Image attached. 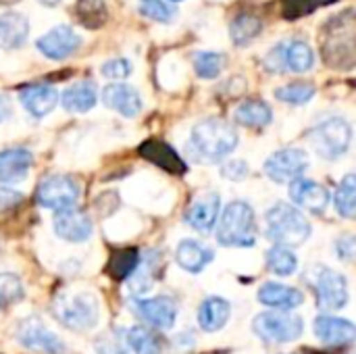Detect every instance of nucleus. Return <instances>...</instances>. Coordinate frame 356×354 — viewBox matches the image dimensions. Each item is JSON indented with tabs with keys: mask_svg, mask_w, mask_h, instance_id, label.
Here are the masks:
<instances>
[{
	"mask_svg": "<svg viewBox=\"0 0 356 354\" xmlns=\"http://www.w3.org/2000/svg\"><path fill=\"white\" fill-rule=\"evenodd\" d=\"M238 146V134L234 125L223 119H204L194 125L186 150L194 163L215 165L227 159Z\"/></svg>",
	"mask_w": 356,
	"mask_h": 354,
	"instance_id": "f257e3e1",
	"label": "nucleus"
},
{
	"mask_svg": "<svg viewBox=\"0 0 356 354\" xmlns=\"http://www.w3.org/2000/svg\"><path fill=\"white\" fill-rule=\"evenodd\" d=\"M217 242L229 248H250L257 242V215L244 200H234L217 219Z\"/></svg>",
	"mask_w": 356,
	"mask_h": 354,
	"instance_id": "f03ea898",
	"label": "nucleus"
},
{
	"mask_svg": "<svg viewBox=\"0 0 356 354\" xmlns=\"http://www.w3.org/2000/svg\"><path fill=\"white\" fill-rule=\"evenodd\" d=\"M265 223H267V238L288 248L300 246L311 238L309 219L288 202L273 204L265 215Z\"/></svg>",
	"mask_w": 356,
	"mask_h": 354,
	"instance_id": "7ed1b4c3",
	"label": "nucleus"
},
{
	"mask_svg": "<svg viewBox=\"0 0 356 354\" xmlns=\"http://www.w3.org/2000/svg\"><path fill=\"white\" fill-rule=\"evenodd\" d=\"M52 315L60 325L73 332H86L98 323L100 311L92 292H60L52 300Z\"/></svg>",
	"mask_w": 356,
	"mask_h": 354,
	"instance_id": "20e7f679",
	"label": "nucleus"
},
{
	"mask_svg": "<svg viewBox=\"0 0 356 354\" xmlns=\"http://www.w3.org/2000/svg\"><path fill=\"white\" fill-rule=\"evenodd\" d=\"M355 13L346 10L327 23L321 48L325 63L338 69H350L355 65Z\"/></svg>",
	"mask_w": 356,
	"mask_h": 354,
	"instance_id": "39448f33",
	"label": "nucleus"
},
{
	"mask_svg": "<svg viewBox=\"0 0 356 354\" xmlns=\"http://www.w3.org/2000/svg\"><path fill=\"white\" fill-rule=\"evenodd\" d=\"M353 142V127L344 117H330L317 123L311 131V144L315 152L325 161H338L344 156Z\"/></svg>",
	"mask_w": 356,
	"mask_h": 354,
	"instance_id": "423d86ee",
	"label": "nucleus"
},
{
	"mask_svg": "<svg viewBox=\"0 0 356 354\" xmlns=\"http://www.w3.org/2000/svg\"><path fill=\"white\" fill-rule=\"evenodd\" d=\"M305 280L315 292V298L321 311H340L346 307L348 282L342 273L323 265H315L313 269H309Z\"/></svg>",
	"mask_w": 356,
	"mask_h": 354,
	"instance_id": "0eeeda50",
	"label": "nucleus"
},
{
	"mask_svg": "<svg viewBox=\"0 0 356 354\" xmlns=\"http://www.w3.org/2000/svg\"><path fill=\"white\" fill-rule=\"evenodd\" d=\"M305 323L300 315L290 311H267L252 319V332L265 344H288L302 336Z\"/></svg>",
	"mask_w": 356,
	"mask_h": 354,
	"instance_id": "6e6552de",
	"label": "nucleus"
},
{
	"mask_svg": "<svg viewBox=\"0 0 356 354\" xmlns=\"http://www.w3.org/2000/svg\"><path fill=\"white\" fill-rule=\"evenodd\" d=\"M315 65L313 48L298 38L275 44L265 56V67L271 73H307Z\"/></svg>",
	"mask_w": 356,
	"mask_h": 354,
	"instance_id": "1a4fd4ad",
	"label": "nucleus"
},
{
	"mask_svg": "<svg viewBox=\"0 0 356 354\" xmlns=\"http://www.w3.org/2000/svg\"><path fill=\"white\" fill-rule=\"evenodd\" d=\"M81 194L79 182L71 175H48L35 190V202L44 209L60 211L77 204Z\"/></svg>",
	"mask_w": 356,
	"mask_h": 354,
	"instance_id": "9d476101",
	"label": "nucleus"
},
{
	"mask_svg": "<svg viewBox=\"0 0 356 354\" xmlns=\"http://www.w3.org/2000/svg\"><path fill=\"white\" fill-rule=\"evenodd\" d=\"M17 342L38 354H65V344L63 340L52 334L38 317H27L17 325Z\"/></svg>",
	"mask_w": 356,
	"mask_h": 354,
	"instance_id": "9b49d317",
	"label": "nucleus"
},
{
	"mask_svg": "<svg viewBox=\"0 0 356 354\" xmlns=\"http://www.w3.org/2000/svg\"><path fill=\"white\" fill-rule=\"evenodd\" d=\"M309 169V156L300 148H282L265 161V175L275 184H290Z\"/></svg>",
	"mask_w": 356,
	"mask_h": 354,
	"instance_id": "f8f14e48",
	"label": "nucleus"
},
{
	"mask_svg": "<svg viewBox=\"0 0 356 354\" xmlns=\"http://www.w3.org/2000/svg\"><path fill=\"white\" fill-rule=\"evenodd\" d=\"M131 311L154 330H169L177 319V303L171 296L136 298L131 300Z\"/></svg>",
	"mask_w": 356,
	"mask_h": 354,
	"instance_id": "ddd939ff",
	"label": "nucleus"
},
{
	"mask_svg": "<svg viewBox=\"0 0 356 354\" xmlns=\"http://www.w3.org/2000/svg\"><path fill=\"white\" fill-rule=\"evenodd\" d=\"M35 48L50 61H65L81 48V35L69 25H58L38 38Z\"/></svg>",
	"mask_w": 356,
	"mask_h": 354,
	"instance_id": "4468645a",
	"label": "nucleus"
},
{
	"mask_svg": "<svg viewBox=\"0 0 356 354\" xmlns=\"http://www.w3.org/2000/svg\"><path fill=\"white\" fill-rule=\"evenodd\" d=\"M54 234L60 240L67 242H86L92 236V219L86 211L79 207H67L60 211H54V221H52Z\"/></svg>",
	"mask_w": 356,
	"mask_h": 354,
	"instance_id": "2eb2a0df",
	"label": "nucleus"
},
{
	"mask_svg": "<svg viewBox=\"0 0 356 354\" xmlns=\"http://www.w3.org/2000/svg\"><path fill=\"white\" fill-rule=\"evenodd\" d=\"M288 192H290V200L294 204H298V207H302V209H307V211H311L315 215L325 213V209L330 204L327 188L317 184V182H313V179L298 177V179L290 182Z\"/></svg>",
	"mask_w": 356,
	"mask_h": 354,
	"instance_id": "dca6fc26",
	"label": "nucleus"
},
{
	"mask_svg": "<svg viewBox=\"0 0 356 354\" xmlns=\"http://www.w3.org/2000/svg\"><path fill=\"white\" fill-rule=\"evenodd\" d=\"M221 213V198L217 192H207L198 196L186 211V223L200 234H209Z\"/></svg>",
	"mask_w": 356,
	"mask_h": 354,
	"instance_id": "f3484780",
	"label": "nucleus"
},
{
	"mask_svg": "<svg viewBox=\"0 0 356 354\" xmlns=\"http://www.w3.org/2000/svg\"><path fill=\"white\" fill-rule=\"evenodd\" d=\"M315 334L325 346H350L355 342L356 330L348 319L334 315H319L315 319Z\"/></svg>",
	"mask_w": 356,
	"mask_h": 354,
	"instance_id": "a211bd4d",
	"label": "nucleus"
},
{
	"mask_svg": "<svg viewBox=\"0 0 356 354\" xmlns=\"http://www.w3.org/2000/svg\"><path fill=\"white\" fill-rule=\"evenodd\" d=\"M19 100H21V104L25 106V111H27L31 117L42 119V117H46L50 111L56 108L58 92H56V88L50 86V83H31V86L21 88Z\"/></svg>",
	"mask_w": 356,
	"mask_h": 354,
	"instance_id": "6ab92c4d",
	"label": "nucleus"
},
{
	"mask_svg": "<svg viewBox=\"0 0 356 354\" xmlns=\"http://www.w3.org/2000/svg\"><path fill=\"white\" fill-rule=\"evenodd\" d=\"M140 154L150 161L152 165H156L159 169L173 173V175H184L188 171V165L184 163V159L175 152V148H171L169 144L161 142V140H146L140 148Z\"/></svg>",
	"mask_w": 356,
	"mask_h": 354,
	"instance_id": "aec40b11",
	"label": "nucleus"
},
{
	"mask_svg": "<svg viewBox=\"0 0 356 354\" xmlns=\"http://www.w3.org/2000/svg\"><path fill=\"white\" fill-rule=\"evenodd\" d=\"M102 102L104 106L117 111L123 117H136L142 111V98L136 92V88L127 83H111L102 90Z\"/></svg>",
	"mask_w": 356,
	"mask_h": 354,
	"instance_id": "412c9836",
	"label": "nucleus"
},
{
	"mask_svg": "<svg viewBox=\"0 0 356 354\" xmlns=\"http://www.w3.org/2000/svg\"><path fill=\"white\" fill-rule=\"evenodd\" d=\"M33 156L27 148L0 150V184H17L27 177Z\"/></svg>",
	"mask_w": 356,
	"mask_h": 354,
	"instance_id": "4be33fe9",
	"label": "nucleus"
},
{
	"mask_svg": "<svg viewBox=\"0 0 356 354\" xmlns=\"http://www.w3.org/2000/svg\"><path fill=\"white\" fill-rule=\"evenodd\" d=\"M159 269H161V255L156 250H148V252L140 255L136 269L127 277V286H129L131 294L142 296L144 292H148L152 288L154 280H159L156 277Z\"/></svg>",
	"mask_w": 356,
	"mask_h": 354,
	"instance_id": "5701e85b",
	"label": "nucleus"
},
{
	"mask_svg": "<svg viewBox=\"0 0 356 354\" xmlns=\"http://www.w3.org/2000/svg\"><path fill=\"white\" fill-rule=\"evenodd\" d=\"M259 303H263L265 307H271V309L292 311L305 303V294L298 288H290V286H284L277 282H267L259 290Z\"/></svg>",
	"mask_w": 356,
	"mask_h": 354,
	"instance_id": "b1692460",
	"label": "nucleus"
},
{
	"mask_svg": "<svg viewBox=\"0 0 356 354\" xmlns=\"http://www.w3.org/2000/svg\"><path fill=\"white\" fill-rule=\"evenodd\" d=\"M29 35V21L25 15L8 10L0 15V48L17 50L25 44Z\"/></svg>",
	"mask_w": 356,
	"mask_h": 354,
	"instance_id": "393cba45",
	"label": "nucleus"
},
{
	"mask_svg": "<svg viewBox=\"0 0 356 354\" xmlns=\"http://www.w3.org/2000/svg\"><path fill=\"white\" fill-rule=\"evenodd\" d=\"M215 259V252L200 244L198 240H181L175 250L177 265L188 273H200L211 261Z\"/></svg>",
	"mask_w": 356,
	"mask_h": 354,
	"instance_id": "a878e982",
	"label": "nucleus"
},
{
	"mask_svg": "<svg viewBox=\"0 0 356 354\" xmlns=\"http://www.w3.org/2000/svg\"><path fill=\"white\" fill-rule=\"evenodd\" d=\"M232 315V307L225 298L221 296H209L202 300L200 309H198V325L204 332H219L225 328L227 319Z\"/></svg>",
	"mask_w": 356,
	"mask_h": 354,
	"instance_id": "bb28decb",
	"label": "nucleus"
},
{
	"mask_svg": "<svg viewBox=\"0 0 356 354\" xmlns=\"http://www.w3.org/2000/svg\"><path fill=\"white\" fill-rule=\"evenodd\" d=\"M98 92L92 81H79L75 86H69L60 96V102L69 113H88L90 108H94Z\"/></svg>",
	"mask_w": 356,
	"mask_h": 354,
	"instance_id": "cd10ccee",
	"label": "nucleus"
},
{
	"mask_svg": "<svg viewBox=\"0 0 356 354\" xmlns=\"http://www.w3.org/2000/svg\"><path fill=\"white\" fill-rule=\"evenodd\" d=\"M234 117H236V121L240 125L261 129V127H267L273 121V111L265 100H246V102L236 106Z\"/></svg>",
	"mask_w": 356,
	"mask_h": 354,
	"instance_id": "c85d7f7f",
	"label": "nucleus"
},
{
	"mask_svg": "<svg viewBox=\"0 0 356 354\" xmlns=\"http://www.w3.org/2000/svg\"><path fill=\"white\" fill-rule=\"evenodd\" d=\"M261 31H263V21L254 13H248V10L236 15L229 25V35L236 46L252 44L261 35Z\"/></svg>",
	"mask_w": 356,
	"mask_h": 354,
	"instance_id": "c756f323",
	"label": "nucleus"
},
{
	"mask_svg": "<svg viewBox=\"0 0 356 354\" xmlns=\"http://www.w3.org/2000/svg\"><path fill=\"white\" fill-rule=\"evenodd\" d=\"M127 344H129V351H134L136 354L163 353V340L156 334V330H150L144 325H136L127 330Z\"/></svg>",
	"mask_w": 356,
	"mask_h": 354,
	"instance_id": "7c9ffc66",
	"label": "nucleus"
},
{
	"mask_svg": "<svg viewBox=\"0 0 356 354\" xmlns=\"http://www.w3.org/2000/svg\"><path fill=\"white\" fill-rule=\"evenodd\" d=\"M75 15L79 23L88 29H98L106 23L108 19V8L106 0H77L75 4Z\"/></svg>",
	"mask_w": 356,
	"mask_h": 354,
	"instance_id": "2f4dec72",
	"label": "nucleus"
},
{
	"mask_svg": "<svg viewBox=\"0 0 356 354\" xmlns=\"http://www.w3.org/2000/svg\"><path fill=\"white\" fill-rule=\"evenodd\" d=\"M265 261H267L269 271H273L275 275H282V277H288L298 269L296 255L288 246H282V244H275L273 248H269Z\"/></svg>",
	"mask_w": 356,
	"mask_h": 354,
	"instance_id": "473e14b6",
	"label": "nucleus"
},
{
	"mask_svg": "<svg viewBox=\"0 0 356 354\" xmlns=\"http://www.w3.org/2000/svg\"><path fill=\"white\" fill-rule=\"evenodd\" d=\"M140 261V252L136 248H123L111 255V261L106 265V271L113 280H127L131 275V271L136 269Z\"/></svg>",
	"mask_w": 356,
	"mask_h": 354,
	"instance_id": "72a5a7b5",
	"label": "nucleus"
},
{
	"mask_svg": "<svg viewBox=\"0 0 356 354\" xmlns=\"http://www.w3.org/2000/svg\"><path fill=\"white\" fill-rule=\"evenodd\" d=\"M334 204H336V211L344 217V219H353L356 213V177L355 173H348L338 190H336V196H334Z\"/></svg>",
	"mask_w": 356,
	"mask_h": 354,
	"instance_id": "f704fd0d",
	"label": "nucleus"
},
{
	"mask_svg": "<svg viewBox=\"0 0 356 354\" xmlns=\"http://www.w3.org/2000/svg\"><path fill=\"white\" fill-rule=\"evenodd\" d=\"M315 86L313 83H305V81H296V83H288L275 90V98L280 102L292 104V106H302L307 104L313 96H315Z\"/></svg>",
	"mask_w": 356,
	"mask_h": 354,
	"instance_id": "c9c22d12",
	"label": "nucleus"
},
{
	"mask_svg": "<svg viewBox=\"0 0 356 354\" xmlns=\"http://www.w3.org/2000/svg\"><path fill=\"white\" fill-rule=\"evenodd\" d=\"M94 351L98 354H129L127 332L123 330H108L94 340Z\"/></svg>",
	"mask_w": 356,
	"mask_h": 354,
	"instance_id": "e433bc0d",
	"label": "nucleus"
},
{
	"mask_svg": "<svg viewBox=\"0 0 356 354\" xmlns=\"http://www.w3.org/2000/svg\"><path fill=\"white\" fill-rule=\"evenodd\" d=\"M227 63V56L221 54V52H198L194 56V69H196V75L202 77V79H215L223 67Z\"/></svg>",
	"mask_w": 356,
	"mask_h": 354,
	"instance_id": "4c0bfd02",
	"label": "nucleus"
},
{
	"mask_svg": "<svg viewBox=\"0 0 356 354\" xmlns=\"http://www.w3.org/2000/svg\"><path fill=\"white\" fill-rule=\"evenodd\" d=\"M336 0H282V13L288 21H296L305 15L315 13L321 6H330Z\"/></svg>",
	"mask_w": 356,
	"mask_h": 354,
	"instance_id": "58836bf2",
	"label": "nucleus"
},
{
	"mask_svg": "<svg viewBox=\"0 0 356 354\" xmlns=\"http://www.w3.org/2000/svg\"><path fill=\"white\" fill-rule=\"evenodd\" d=\"M140 15H144L150 21L156 23H171L175 17V8L171 4H167L165 0H140L138 4Z\"/></svg>",
	"mask_w": 356,
	"mask_h": 354,
	"instance_id": "ea45409f",
	"label": "nucleus"
},
{
	"mask_svg": "<svg viewBox=\"0 0 356 354\" xmlns=\"http://www.w3.org/2000/svg\"><path fill=\"white\" fill-rule=\"evenodd\" d=\"M23 298V286L17 275L0 273V311Z\"/></svg>",
	"mask_w": 356,
	"mask_h": 354,
	"instance_id": "a19ab883",
	"label": "nucleus"
},
{
	"mask_svg": "<svg viewBox=\"0 0 356 354\" xmlns=\"http://www.w3.org/2000/svg\"><path fill=\"white\" fill-rule=\"evenodd\" d=\"M102 75L111 79H125L131 75V63L127 58H111L102 65Z\"/></svg>",
	"mask_w": 356,
	"mask_h": 354,
	"instance_id": "79ce46f5",
	"label": "nucleus"
},
{
	"mask_svg": "<svg viewBox=\"0 0 356 354\" xmlns=\"http://www.w3.org/2000/svg\"><path fill=\"white\" fill-rule=\"evenodd\" d=\"M250 173L248 169V163L246 161H240V159H234V161H227L221 165V175L225 179H232V182H242L246 179Z\"/></svg>",
	"mask_w": 356,
	"mask_h": 354,
	"instance_id": "37998d69",
	"label": "nucleus"
},
{
	"mask_svg": "<svg viewBox=\"0 0 356 354\" xmlns=\"http://www.w3.org/2000/svg\"><path fill=\"white\" fill-rule=\"evenodd\" d=\"M355 252H356V240L355 236H342L340 240H336V255H338V259L340 261H344V263H350L353 259H355Z\"/></svg>",
	"mask_w": 356,
	"mask_h": 354,
	"instance_id": "c03bdc74",
	"label": "nucleus"
},
{
	"mask_svg": "<svg viewBox=\"0 0 356 354\" xmlns=\"http://www.w3.org/2000/svg\"><path fill=\"white\" fill-rule=\"evenodd\" d=\"M23 200V196L6 186H0V211L4 209H10V207H17L19 202Z\"/></svg>",
	"mask_w": 356,
	"mask_h": 354,
	"instance_id": "a18cd8bd",
	"label": "nucleus"
},
{
	"mask_svg": "<svg viewBox=\"0 0 356 354\" xmlns=\"http://www.w3.org/2000/svg\"><path fill=\"white\" fill-rule=\"evenodd\" d=\"M6 117H10V100H8V96L0 94V123H2Z\"/></svg>",
	"mask_w": 356,
	"mask_h": 354,
	"instance_id": "49530a36",
	"label": "nucleus"
},
{
	"mask_svg": "<svg viewBox=\"0 0 356 354\" xmlns=\"http://www.w3.org/2000/svg\"><path fill=\"white\" fill-rule=\"evenodd\" d=\"M42 6H48V8H52V6H58L60 4V0H38Z\"/></svg>",
	"mask_w": 356,
	"mask_h": 354,
	"instance_id": "de8ad7c7",
	"label": "nucleus"
},
{
	"mask_svg": "<svg viewBox=\"0 0 356 354\" xmlns=\"http://www.w3.org/2000/svg\"><path fill=\"white\" fill-rule=\"evenodd\" d=\"M21 0H0L2 6H13V4H19Z\"/></svg>",
	"mask_w": 356,
	"mask_h": 354,
	"instance_id": "09e8293b",
	"label": "nucleus"
},
{
	"mask_svg": "<svg viewBox=\"0 0 356 354\" xmlns=\"http://www.w3.org/2000/svg\"><path fill=\"white\" fill-rule=\"evenodd\" d=\"M169 2H181V0H169Z\"/></svg>",
	"mask_w": 356,
	"mask_h": 354,
	"instance_id": "8fccbe9b",
	"label": "nucleus"
}]
</instances>
